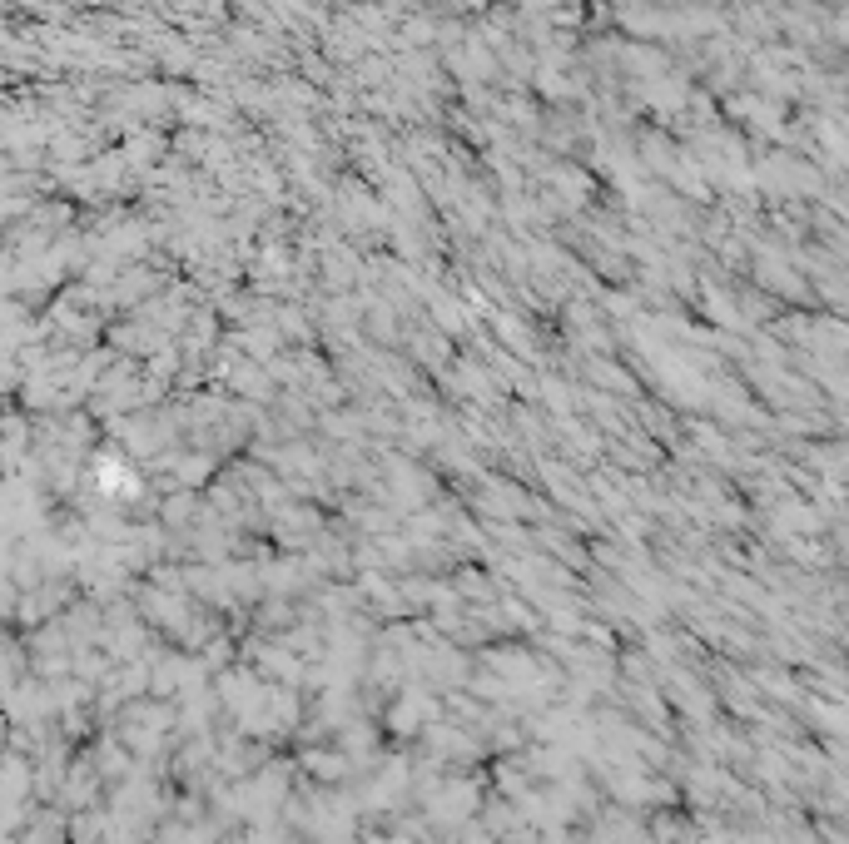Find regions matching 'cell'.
<instances>
[{"label":"cell","instance_id":"obj_1","mask_svg":"<svg viewBox=\"0 0 849 844\" xmlns=\"http://www.w3.org/2000/svg\"><path fill=\"white\" fill-rule=\"evenodd\" d=\"M105 487H109V492H119V487L129 492V487H134V477H129L124 467H114V462H105Z\"/></svg>","mask_w":849,"mask_h":844}]
</instances>
